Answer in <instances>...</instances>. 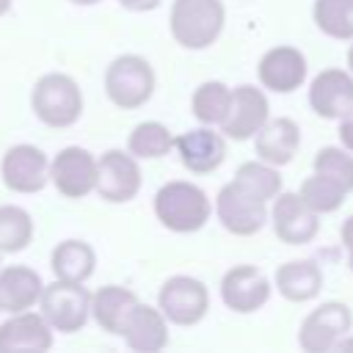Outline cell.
<instances>
[{"label":"cell","instance_id":"13","mask_svg":"<svg viewBox=\"0 0 353 353\" xmlns=\"http://www.w3.org/2000/svg\"><path fill=\"white\" fill-rule=\"evenodd\" d=\"M270 119V102L262 88L256 85H237L232 88V105L226 119L221 121V132L232 141L254 138Z\"/></svg>","mask_w":353,"mask_h":353},{"label":"cell","instance_id":"27","mask_svg":"<svg viewBox=\"0 0 353 353\" xmlns=\"http://www.w3.org/2000/svg\"><path fill=\"white\" fill-rule=\"evenodd\" d=\"M298 193H301L303 201H306L314 212H320V215L336 212V210L347 201V196H350L339 182H334L331 176L317 174V171H312V176H306V179L301 182Z\"/></svg>","mask_w":353,"mask_h":353},{"label":"cell","instance_id":"6","mask_svg":"<svg viewBox=\"0 0 353 353\" xmlns=\"http://www.w3.org/2000/svg\"><path fill=\"white\" fill-rule=\"evenodd\" d=\"M105 91L124 110L141 108L154 94V69L141 55H119L105 72Z\"/></svg>","mask_w":353,"mask_h":353},{"label":"cell","instance_id":"14","mask_svg":"<svg viewBox=\"0 0 353 353\" xmlns=\"http://www.w3.org/2000/svg\"><path fill=\"white\" fill-rule=\"evenodd\" d=\"M97 190L105 201H130L141 190V168L135 163V154H127L121 149L105 152L97 160Z\"/></svg>","mask_w":353,"mask_h":353},{"label":"cell","instance_id":"25","mask_svg":"<svg viewBox=\"0 0 353 353\" xmlns=\"http://www.w3.org/2000/svg\"><path fill=\"white\" fill-rule=\"evenodd\" d=\"M312 22L334 41H353V0H314Z\"/></svg>","mask_w":353,"mask_h":353},{"label":"cell","instance_id":"33","mask_svg":"<svg viewBox=\"0 0 353 353\" xmlns=\"http://www.w3.org/2000/svg\"><path fill=\"white\" fill-rule=\"evenodd\" d=\"M336 138H339V143L345 146V149H350L353 152V108L339 119V127H336Z\"/></svg>","mask_w":353,"mask_h":353},{"label":"cell","instance_id":"12","mask_svg":"<svg viewBox=\"0 0 353 353\" xmlns=\"http://www.w3.org/2000/svg\"><path fill=\"white\" fill-rule=\"evenodd\" d=\"M273 284L254 265H234L221 279V301L237 314H251L270 301Z\"/></svg>","mask_w":353,"mask_h":353},{"label":"cell","instance_id":"4","mask_svg":"<svg viewBox=\"0 0 353 353\" xmlns=\"http://www.w3.org/2000/svg\"><path fill=\"white\" fill-rule=\"evenodd\" d=\"M350 331H353L350 306L342 301H323L303 317L298 328V345L306 353H328L336 350Z\"/></svg>","mask_w":353,"mask_h":353},{"label":"cell","instance_id":"38","mask_svg":"<svg viewBox=\"0 0 353 353\" xmlns=\"http://www.w3.org/2000/svg\"><path fill=\"white\" fill-rule=\"evenodd\" d=\"M72 3H77V6H94V3H99V0H72Z\"/></svg>","mask_w":353,"mask_h":353},{"label":"cell","instance_id":"5","mask_svg":"<svg viewBox=\"0 0 353 353\" xmlns=\"http://www.w3.org/2000/svg\"><path fill=\"white\" fill-rule=\"evenodd\" d=\"M33 110L47 127H69L83 113V94L77 83L61 72L44 74L33 88Z\"/></svg>","mask_w":353,"mask_h":353},{"label":"cell","instance_id":"29","mask_svg":"<svg viewBox=\"0 0 353 353\" xmlns=\"http://www.w3.org/2000/svg\"><path fill=\"white\" fill-rule=\"evenodd\" d=\"M30 237H33L30 215L14 204L0 207V251H6V254L22 251V248H28Z\"/></svg>","mask_w":353,"mask_h":353},{"label":"cell","instance_id":"20","mask_svg":"<svg viewBox=\"0 0 353 353\" xmlns=\"http://www.w3.org/2000/svg\"><path fill=\"white\" fill-rule=\"evenodd\" d=\"M323 270L314 259H290L284 265L276 268L273 284L279 290V295L290 303H306L314 301L323 290Z\"/></svg>","mask_w":353,"mask_h":353},{"label":"cell","instance_id":"28","mask_svg":"<svg viewBox=\"0 0 353 353\" xmlns=\"http://www.w3.org/2000/svg\"><path fill=\"white\" fill-rule=\"evenodd\" d=\"M174 135L168 132V127H163L160 121H141L130 138H127V149L135 157H163L171 152L174 146Z\"/></svg>","mask_w":353,"mask_h":353},{"label":"cell","instance_id":"23","mask_svg":"<svg viewBox=\"0 0 353 353\" xmlns=\"http://www.w3.org/2000/svg\"><path fill=\"white\" fill-rule=\"evenodd\" d=\"M50 262H52L55 279H63V281H85L94 273L97 254L83 240H63V243L55 245Z\"/></svg>","mask_w":353,"mask_h":353},{"label":"cell","instance_id":"17","mask_svg":"<svg viewBox=\"0 0 353 353\" xmlns=\"http://www.w3.org/2000/svg\"><path fill=\"white\" fill-rule=\"evenodd\" d=\"M174 146L179 152L182 165L193 174H210L226 160V141L221 132L210 130V124L182 132L174 141Z\"/></svg>","mask_w":353,"mask_h":353},{"label":"cell","instance_id":"16","mask_svg":"<svg viewBox=\"0 0 353 353\" xmlns=\"http://www.w3.org/2000/svg\"><path fill=\"white\" fill-rule=\"evenodd\" d=\"M50 176L61 196L80 199L97 188V160L80 146H66L55 154L50 165Z\"/></svg>","mask_w":353,"mask_h":353},{"label":"cell","instance_id":"36","mask_svg":"<svg viewBox=\"0 0 353 353\" xmlns=\"http://www.w3.org/2000/svg\"><path fill=\"white\" fill-rule=\"evenodd\" d=\"M347 69L353 72V41H350V47H347Z\"/></svg>","mask_w":353,"mask_h":353},{"label":"cell","instance_id":"22","mask_svg":"<svg viewBox=\"0 0 353 353\" xmlns=\"http://www.w3.org/2000/svg\"><path fill=\"white\" fill-rule=\"evenodd\" d=\"M41 279L36 270L22 268V265H11L6 270H0V309L3 312H25L30 309L36 301H41Z\"/></svg>","mask_w":353,"mask_h":353},{"label":"cell","instance_id":"2","mask_svg":"<svg viewBox=\"0 0 353 353\" xmlns=\"http://www.w3.org/2000/svg\"><path fill=\"white\" fill-rule=\"evenodd\" d=\"M210 199L193 182H165L154 196V215L171 232H196L210 221Z\"/></svg>","mask_w":353,"mask_h":353},{"label":"cell","instance_id":"32","mask_svg":"<svg viewBox=\"0 0 353 353\" xmlns=\"http://www.w3.org/2000/svg\"><path fill=\"white\" fill-rule=\"evenodd\" d=\"M339 240H342V248H345V254H347V268H350V273H353V212L342 221V226H339Z\"/></svg>","mask_w":353,"mask_h":353},{"label":"cell","instance_id":"21","mask_svg":"<svg viewBox=\"0 0 353 353\" xmlns=\"http://www.w3.org/2000/svg\"><path fill=\"white\" fill-rule=\"evenodd\" d=\"M165 314L157 312L154 306L149 303H135L132 312L127 314V323H124V342L132 347V350H141V353H152V350H160L168 345V325H165Z\"/></svg>","mask_w":353,"mask_h":353},{"label":"cell","instance_id":"26","mask_svg":"<svg viewBox=\"0 0 353 353\" xmlns=\"http://www.w3.org/2000/svg\"><path fill=\"white\" fill-rule=\"evenodd\" d=\"M232 105V88L221 80H207L193 91L190 110L201 124H221Z\"/></svg>","mask_w":353,"mask_h":353},{"label":"cell","instance_id":"31","mask_svg":"<svg viewBox=\"0 0 353 353\" xmlns=\"http://www.w3.org/2000/svg\"><path fill=\"white\" fill-rule=\"evenodd\" d=\"M234 179L243 182L245 188H251L254 193H259L265 201H273V199L281 193V174H279V165H270V163H265V160L243 163V165L234 171Z\"/></svg>","mask_w":353,"mask_h":353},{"label":"cell","instance_id":"8","mask_svg":"<svg viewBox=\"0 0 353 353\" xmlns=\"http://www.w3.org/2000/svg\"><path fill=\"white\" fill-rule=\"evenodd\" d=\"M270 226L284 245H306L320 232V212H314L301 193L281 190L270 207Z\"/></svg>","mask_w":353,"mask_h":353},{"label":"cell","instance_id":"11","mask_svg":"<svg viewBox=\"0 0 353 353\" xmlns=\"http://www.w3.org/2000/svg\"><path fill=\"white\" fill-rule=\"evenodd\" d=\"M309 74V63L306 55L292 47V44H276L270 47L256 66V77L262 83V88L273 91V94H292L306 83Z\"/></svg>","mask_w":353,"mask_h":353},{"label":"cell","instance_id":"19","mask_svg":"<svg viewBox=\"0 0 353 353\" xmlns=\"http://www.w3.org/2000/svg\"><path fill=\"white\" fill-rule=\"evenodd\" d=\"M52 345V331L44 314L33 312H14L0 325V353H19V350H47Z\"/></svg>","mask_w":353,"mask_h":353},{"label":"cell","instance_id":"3","mask_svg":"<svg viewBox=\"0 0 353 353\" xmlns=\"http://www.w3.org/2000/svg\"><path fill=\"white\" fill-rule=\"evenodd\" d=\"M215 212H218L221 226L237 237H251L270 221L268 201L251 188H245L243 182H237L234 176L218 190Z\"/></svg>","mask_w":353,"mask_h":353},{"label":"cell","instance_id":"10","mask_svg":"<svg viewBox=\"0 0 353 353\" xmlns=\"http://www.w3.org/2000/svg\"><path fill=\"white\" fill-rule=\"evenodd\" d=\"M309 108L325 121H339L353 108V72L342 66L320 69L309 83Z\"/></svg>","mask_w":353,"mask_h":353},{"label":"cell","instance_id":"9","mask_svg":"<svg viewBox=\"0 0 353 353\" xmlns=\"http://www.w3.org/2000/svg\"><path fill=\"white\" fill-rule=\"evenodd\" d=\"M160 312L174 325H196L210 309L207 287L193 276H171L160 290Z\"/></svg>","mask_w":353,"mask_h":353},{"label":"cell","instance_id":"18","mask_svg":"<svg viewBox=\"0 0 353 353\" xmlns=\"http://www.w3.org/2000/svg\"><path fill=\"white\" fill-rule=\"evenodd\" d=\"M298 146H301V127L290 116L268 119V124L254 135L256 157L279 168L292 163V157L298 154Z\"/></svg>","mask_w":353,"mask_h":353},{"label":"cell","instance_id":"24","mask_svg":"<svg viewBox=\"0 0 353 353\" xmlns=\"http://www.w3.org/2000/svg\"><path fill=\"white\" fill-rule=\"evenodd\" d=\"M135 303H138L135 292L110 284V287H102V290L94 295V306H91V312H94L97 323H99L105 331H110V334H121V331H124V323H127V314L132 312Z\"/></svg>","mask_w":353,"mask_h":353},{"label":"cell","instance_id":"35","mask_svg":"<svg viewBox=\"0 0 353 353\" xmlns=\"http://www.w3.org/2000/svg\"><path fill=\"white\" fill-rule=\"evenodd\" d=\"M336 350H353V331L339 342V347H336Z\"/></svg>","mask_w":353,"mask_h":353},{"label":"cell","instance_id":"37","mask_svg":"<svg viewBox=\"0 0 353 353\" xmlns=\"http://www.w3.org/2000/svg\"><path fill=\"white\" fill-rule=\"evenodd\" d=\"M8 8H11V0H0V17H3Z\"/></svg>","mask_w":353,"mask_h":353},{"label":"cell","instance_id":"1","mask_svg":"<svg viewBox=\"0 0 353 353\" xmlns=\"http://www.w3.org/2000/svg\"><path fill=\"white\" fill-rule=\"evenodd\" d=\"M168 22L176 44L185 50H204L221 36L226 8L221 0H174Z\"/></svg>","mask_w":353,"mask_h":353},{"label":"cell","instance_id":"34","mask_svg":"<svg viewBox=\"0 0 353 353\" xmlns=\"http://www.w3.org/2000/svg\"><path fill=\"white\" fill-rule=\"evenodd\" d=\"M119 3L130 11H152V8L160 6V0H119Z\"/></svg>","mask_w":353,"mask_h":353},{"label":"cell","instance_id":"15","mask_svg":"<svg viewBox=\"0 0 353 353\" xmlns=\"http://www.w3.org/2000/svg\"><path fill=\"white\" fill-rule=\"evenodd\" d=\"M50 176V163L39 146L30 143H17L6 152L3 157V182L6 188L17 193H39L47 185Z\"/></svg>","mask_w":353,"mask_h":353},{"label":"cell","instance_id":"30","mask_svg":"<svg viewBox=\"0 0 353 353\" xmlns=\"http://www.w3.org/2000/svg\"><path fill=\"white\" fill-rule=\"evenodd\" d=\"M312 171L331 176V179L339 182L347 193H353V152L345 149L342 143L317 149V152H314V160H312Z\"/></svg>","mask_w":353,"mask_h":353},{"label":"cell","instance_id":"7","mask_svg":"<svg viewBox=\"0 0 353 353\" xmlns=\"http://www.w3.org/2000/svg\"><path fill=\"white\" fill-rule=\"evenodd\" d=\"M41 314L55 331L74 334L85 325L88 312L94 306V295L83 287V281H52L41 292Z\"/></svg>","mask_w":353,"mask_h":353}]
</instances>
